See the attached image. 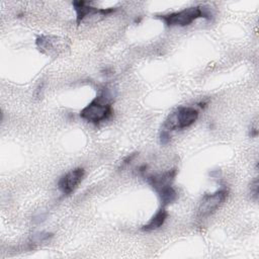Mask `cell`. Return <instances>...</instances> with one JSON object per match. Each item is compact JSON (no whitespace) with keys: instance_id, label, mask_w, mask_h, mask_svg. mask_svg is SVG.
I'll return each mask as SVG.
<instances>
[{"instance_id":"cell-15","label":"cell","mask_w":259,"mask_h":259,"mask_svg":"<svg viewBox=\"0 0 259 259\" xmlns=\"http://www.w3.org/2000/svg\"><path fill=\"white\" fill-rule=\"evenodd\" d=\"M250 137H257V135H258V126H257V122L255 121L254 122V125L252 126L251 125V127H250Z\"/></svg>"},{"instance_id":"cell-3","label":"cell","mask_w":259,"mask_h":259,"mask_svg":"<svg viewBox=\"0 0 259 259\" xmlns=\"http://www.w3.org/2000/svg\"><path fill=\"white\" fill-rule=\"evenodd\" d=\"M198 114V110L194 107L180 106L167 116L162 125V130L171 133L173 131L186 128L196 121Z\"/></svg>"},{"instance_id":"cell-11","label":"cell","mask_w":259,"mask_h":259,"mask_svg":"<svg viewBox=\"0 0 259 259\" xmlns=\"http://www.w3.org/2000/svg\"><path fill=\"white\" fill-rule=\"evenodd\" d=\"M52 237H53V234H51V233H47V232L36 233L32 236V240H31L32 243L31 244H38V243L49 241Z\"/></svg>"},{"instance_id":"cell-12","label":"cell","mask_w":259,"mask_h":259,"mask_svg":"<svg viewBox=\"0 0 259 259\" xmlns=\"http://www.w3.org/2000/svg\"><path fill=\"white\" fill-rule=\"evenodd\" d=\"M258 187H259L258 186V178L256 177L253 179V181L250 184V195H251V198L254 199L255 201H257V199H258V193H259Z\"/></svg>"},{"instance_id":"cell-2","label":"cell","mask_w":259,"mask_h":259,"mask_svg":"<svg viewBox=\"0 0 259 259\" xmlns=\"http://www.w3.org/2000/svg\"><path fill=\"white\" fill-rule=\"evenodd\" d=\"M155 17L162 20L167 26H186L198 18L210 19L211 14L203 6H192L176 12L159 14Z\"/></svg>"},{"instance_id":"cell-13","label":"cell","mask_w":259,"mask_h":259,"mask_svg":"<svg viewBox=\"0 0 259 259\" xmlns=\"http://www.w3.org/2000/svg\"><path fill=\"white\" fill-rule=\"evenodd\" d=\"M171 139V136H170V133L164 131V130H161L160 132V136H159V140H160V144L161 145H167L169 143Z\"/></svg>"},{"instance_id":"cell-4","label":"cell","mask_w":259,"mask_h":259,"mask_svg":"<svg viewBox=\"0 0 259 259\" xmlns=\"http://www.w3.org/2000/svg\"><path fill=\"white\" fill-rule=\"evenodd\" d=\"M229 194V190L227 188H221L212 193H205L200 202L197 209L198 215L200 218H205L212 214L227 199Z\"/></svg>"},{"instance_id":"cell-7","label":"cell","mask_w":259,"mask_h":259,"mask_svg":"<svg viewBox=\"0 0 259 259\" xmlns=\"http://www.w3.org/2000/svg\"><path fill=\"white\" fill-rule=\"evenodd\" d=\"M35 45L42 54L49 56L65 49V39L54 35H39L35 39Z\"/></svg>"},{"instance_id":"cell-10","label":"cell","mask_w":259,"mask_h":259,"mask_svg":"<svg viewBox=\"0 0 259 259\" xmlns=\"http://www.w3.org/2000/svg\"><path fill=\"white\" fill-rule=\"evenodd\" d=\"M157 194L159 195V197L161 199V203H162L163 206L168 205L170 203H173L177 199V196H178L176 190L172 187V185L166 186V187L158 190Z\"/></svg>"},{"instance_id":"cell-1","label":"cell","mask_w":259,"mask_h":259,"mask_svg":"<svg viewBox=\"0 0 259 259\" xmlns=\"http://www.w3.org/2000/svg\"><path fill=\"white\" fill-rule=\"evenodd\" d=\"M113 95L110 89L105 88L80 111V117L87 122L98 124L109 119L113 113L112 110Z\"/></svg>"},{"instance_id":"cell-5","label":"cell","mask_w":259,"mask_h":259,"mask_svg":"<svg viewBox=\"0 0 259 259\" xmlns=\"http://www.w3.org/2000/svg\"><path fill=\"white\" fill-rule=\"evenodd\" d=\"M74 10L76 12V23L77 25H80L81 22L89 17V16H106L112 12H114L115 8H96L94 6H91L90 2L87 1H74L73 3Z\"/></svg>"},{"instance_id":"cell-14","label":"cell","mask_w":259,"mask_h":259,"mask_svg":"<svg viewBox=\"0 0 259 259\" xmlns=\"http://www.w3.org/2000/svg\"><path fill=\"white\" fill-rule=\"evenodd\" d=\"M136 153H132V154H130V155H127L122 161H121V164H120V166H119V168H123L124 166H126L127 164H130L133 160H134V158L136 157Z\"/></svg>"},{"instance_id":"cell-8","label":"cell","mask_w":259,"mask_h":259,"mask_svg":"<svg viewBox=\"0 0 259 259\" xmlns=\"http://www.w3.org/2000/svg\"><path fill=\"white\" fill-rule=\"evenodd\" d=\"M177 174V170L175 168L170 169L168 171H165L160 174H154V175H146V179L148 183L152 186V188L157 192L158 190L172 185V182L174 181V178Z\"/></svg>"},{"instance_id":"cell-6","label":"cell","mask_w":259,"mask_h":259,"mask_svg":"<svg viewBox=\"0 0 259 259\" xmlns=\"http://www.w3.org/2000/svg\"><path fill=\"white\" fill-rule=\"evenodd\" d=\"M85 175V170L81 167L75 168L63 175L58 181V188L64 195H70L81 183Z\"/></svg>"},{"instance_id":"cell-9","label":"cell","mask_w":259,"mask_h":259,"mask_svg":"<svg viewBox=\"0 0 259 259\" xmlns=\"http://www.w3.org/2000/svg\"><path fill=\"white\" fill-rule=\"evenodd\" d=\"M167 218H168V212H167L166 208L163 206L149 220V222L147 224H145L141 228V230L143 232L155 231V230L161 228L164 225V223L166 222Z\"/></svg>"}]
</instances>
